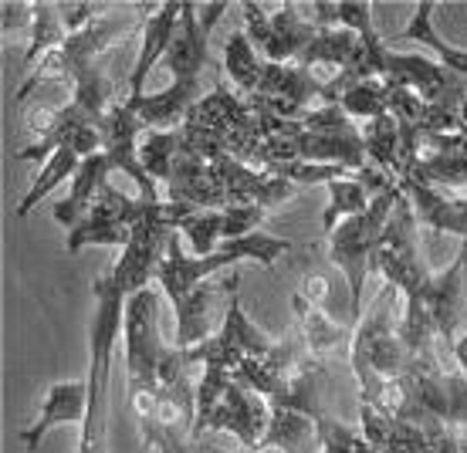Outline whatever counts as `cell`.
I'll list each match as a JSON object with an SVG mask.
<instances>
[{"instance_id": "obj_1", "label": "cell", "mask_w": 467, "mask_h": 453, "mask_svg": "<svg viewBox=\"0 0 467 453\" xmlns=\"http://www.w3.org/2000/svg\"><path fill=\"white\" fill-rule=\"evenodd\" d=\"M227 14V4H211L197 11V4H183L180 27H176L173 47L166 55V68L173 75V85L163 92L142 95L140 102H126L140 116L146 132H173L183 129L190 108L203 98L200 95V75L211 58V27Z\"/></svg>"}, {"instance_id": "obj_2", "label": "cell", "mask_w": 467, "mask_h": 453, "mask_svg": "<svg viewBox=\"0 0 467 453\" xmlns=\"http://www.w3.org/2000/svg\"><path fill=\"white\" fill-rule=\"evenodd\" d=\"M400 312H403V298L397 288L386 284L373 308L352 328L349 365L359 383V403L373 399L386 383L407 376L417 365V355L400 335Z\"/></svg>"}, {"instance_id": "obj_3", "label": "cell", "mask_w": 467, "mask_h": 453, "mask_svg": "<svg viewBox=\"0 0 467 453\" xmlns=\"http://www.w3.org/2000/svg\"><path fill=\"white\" fill-rule=\"evenodd\" d=\"M292 241L288 237H275V233H247L241 241H227L221 244L213 254L207 257H197V254H187V247H183V237L180 231L170 237V244H166V254H163V264H160V288L170 302H180L183 294H190L193 288H200L203 281H213L221 271L234 268V264H241V261H257V264H265V268H275V261L285 254H292Z\"/></svg>"}, {"instance_id": "obj_4", "label": "cell", "mask_w": 467, "mask_h": 453, "mask_svg": "<svg viewBox=\"0 0 467 453\" xmlns=\"http://www.w3.org/2000/svg\"><path fill=\"white\" fill-rule=\"evenodd\" d=\"M403 190H386L379 197H373L369 210L352 217V221L339 223L336 231L326 237L328 261L342 271V278L349 284V325L356 328L362 318V288H366V274H373V254L379 247L383 227L389 221V213L397 207V200Z\"/></svg>"}, {"instance_id": "obj_5", "label": "cell", "mask_w": 467, "mask_h": 453, "mask_svg": "<svg viewBox=\"0 0 467 453\" xmlns=\"http://www.w3.org/2000/svg\"><path fill=\"white\" fill-rule=\"evenodd\" d=\"M373 271L383 274L389 288L400 291L403 302H417L431 281V268L420 257V237H417V213L407 193H400L397 207L383 227L379 247L373 254Z\"/></svg>"}, {"instance_id": "obj_6", "label": "cell", "mask_w": 467, "mask_h": 453, "mask_svg": "<svg viewBox=\"0 0 467 453\" xmlns=\"http://www.w3.org/2000/svg\"><path fill=\"white\" fill-rule=\"evenodd\" d=\"M170 349L160 335V291L142 288L126 302L122 318V355H126V383L129 396L142 389H156L160 359Z\"/></svg>"}, {"instance_id": "obj_7", "label": "cell", "mask_w": 467, "mask_h": 453, "mask_svg": "<svg viewBox=\"0 0 467 453\" xmlns=\"http://www.w3.org/2000/svg\"><path fill=\"white\" fill-rule=\"evenodd\" d=\"M326 98V82H318L312 71L298 65H271L265 61V75L254 95L244 102L254 116H278V118H305L308 105Z\"/></svg>"}, {"instance_id": "obj_8", "label": "cell", "mask_w": 467, "mask_h": 453, "mask_svg": "<svg viewBox=\"0 0 467 453\" xmlns=\"http://www.w3.org/2000/svg\"><path fill=\"white\" fill-rule=\"evenodd\" d=\"M142 213V197H126L106 183V190L99 193L95 207L85 213V221L78 227H71L65 237V251L78 254L82 247H126L132 241V227Z\"/></svg>"}, {"instance_id": "obj_9", "label": "cell", "mask_w": 467, "mask_h": 453, "mask_svg": "<svg viewBox=\"0 0 467 453\" xmlns=\"http://www.w3.org/2000/svg\"><path fill=\"white\" fill-rule=\"evenodd\" d=\"M142 136H146V129H142L140 116L126 105V98L116 102L106 112V122H102V152H106V160H109V170H112V173H116V170L126 173L129 180L136 183L142 200H166L163 186L146 173V166H142V160H140Z\"/></svg>"}, {"instance_id": "obj_10", "label": "cell", "mask_w": 467, "mask_h": 453, "mask_svg": "<svg viewBox=\"0 0 467 453\" xmlns=\"http://www.w3.org/2000/svg\"><path fill=\"white\" fill-rule=\"evenodd\" d=\"M268 423H271V407L268 399H261L257 393L244 389L241 383L227 386V393L221 396V403L211 409V417L200 423L193 437H217V433H231L237 437L241 443V450H254L257 443L265 440V433H268Z\"/></svg>"}, {"instance_id": "obj_11", "label": "cell", "mask_w": 467, "mask_h": 453, "mask_svg": "<svg viewBox=\"0 0 467 453\" xmlns=\"http://www.w3.org/2000/svg\"><path fill=\"white\" fill-rule=\"evenodd\" d=\"M85 417H88V383L85 379L51 383L45 389L41 407H37L35 423L21 430L24 450L35 453L47 433L58 430V427H85Z\"/></svg>"}, {"instance_id": "obj_12", "label": "cell", "mask_w": 467, "mask_h": 453, "mask_svg": "<svg viewBox=\"0 0 467 453\" xmlns=\"http://www.w3.org/2000/svg\"><path fill=\"white\" fill-rule=\"evenodd\" d=\"M180 14H183V4H156L150 7V17L142 24V45H140V55L132 61V71H129V92H126V102H140L142 95V85L150 78V71L156 68V61L170 55V47H173V37H176V27H180Z\"/></svg>"}, {"instance_id": "obj_13", "label": "cell", "mask_w": 467, "mask_h": 453, "mask_svg": "<svg viewBox=\"0 0 467 453\" xmlns=\"http://www.w3.org/2000/svg\"><path fill=\"white\" fill-rule=\"evenodd\" d=\"M234 284H241L237 274H231L227 281H203L200 288H193L190 294H183V298L173 304L176 349H193V345L217 335V328H213V308L221 302V294H231Z\"/></svg>"}, {"instance_id": "obj_14", "label": "cell", "mask_w": 467, "mask_h": 453, "mask_svg": "<svg viewBox=\"0 0 467 453\" xmlns=\"http://www.w3.org/2000/svg\"><path fill=\"white\" fill-rule=\"evenodd\" d=\"M400 190L413 203L417 221H423L433 231L457 233L461 241H467V193H447V190L427 186L420 180H403Z\"/></svg>"}, {"instance_id": "obj_15", "label": "cell", "mask_w": 467, "mask_h": 453, "mask_svg": "<svg viewBox=\"0 0 467 453\" xmlns=\"http://www.w3.org/2000/svg\"><path fill=\"white\" fill-rule=\"evenodd\" d=\"M295 318H298V332H302L305 352L316 362H328L339 352H349L352 345V325H339L336 318H328L322 304L308 302L302 294L292 298Z\"/></svg>"}, {"instance_id": "obj_16", "label": "cell", "mask_w": 467, "mask_h": 453, "mask_svg": "<svg viewBox=\"0 0 467 453\" xmlns=\"http://www.w3.org/2000/svg\"><path fill=\"white\" fill-rule=\"evenodd\" d=\"M316 35L318 27L308 21L302 4H285L281 11H271V31L265 47H261V55L271 65H295L298 55L312 45Z\"/></svg>"}, {"instance_id": "obj_17", "label": "cell", "mask_w": 467, "mask_h": 453, "mask_svg": "<svg viewBox=\"0 0 467 453\" xmlns=\"http://www.w3.org/2000/svg\"><path fill=\"white\" fill-rule=\"evenodd\" d=\"M109 173H112V170H109L106 152H95V156L82 160V166H78V173H75V180H71L65 200L55 203V221H58L61 227H68V231L71 227H78V223L85 221V213L95 207L99 193L106 190Z\"/></svg>"}, {"instance_id": "obj_18", "label": "cell", "mask_w": 467, "mask_h": 453, "mask_svg": "<svg viewBox=\"0 0 467 453\" xmlns=\"http://www.w3.org/2000/svg\"><path fill=\"white\" fill-rule=\"evenodd\" d=\"M433 14H437V4H433V0H420L413 17L403 24V31H397L393 37H386V45L393 47V45H403V41H420V45H427L433 55L441 58V65H444L447 71L467 78V51L451 45V41L433 27Z\"/></svg>"}, {"instance_id": "obj_19", "label": "cell", "mask_w": 467, "mask_h": 453, "mask_svg": "<svg viewBox=\"0 0 467 453\" xmlns=\"http://www.w3.org/2000/svg\"><path fill=\"white\" fill-rule=\"evenodd\" d=\"M359 61H362L359 35L339 24V27H318V35L312 37V45L298 55L295 65L305 71H312L316 65H332L336 75H339V71L359 68Z\"/></svg>"}, {"instance_id": "obj_20", "label": "cell", "mask_w": 467, "mask_h": 453, "mask_svg": "<svg viewBox=\"0 0 467 453\" xmlns=\"http://www.w3.org/2000/svg\"><path fill=\"white\" fill-rule=\"evenodd\" d=\"M261 443H275L285 453H318V423L298 409L271 407L268 433Z\"/></svg>"}, {"instance_id": "obj_21", "label": "cell", "mask_w": 467, "mask_h": 453, "mask_svg": "<svg viewBox=\"0 0 467 453\" xmlns=\"http://www.w3.org/2000/svg\"><path fill=\"white\" fill-rule=\"evenodd\" d=\"M326 193H328V203H326V213H322V233H326V237L336 231L339 223L366 213L369 203H373V193H369V186L359 180V173L332 180V183L326 186Z\"/></svg>"}, {"instance_id": "obj_22", "label": "cell", "mask_w": 467, "mask_h": 453, "mask_svg": "<svg viewBox=\"0 0 467 453\" xmlns=\"http://www.w3.org/2000/svg\"><path fill=\"white\" fill-rule=\"evenodd\" d=\"M362 149H366V163H373L386 176L400 180V170H403V163H400V126L389 112L373 118V122H362Z\"/></svg>"}, {"instance_id": "obj_23", "label": "cell", "mask_w": 467, "mask_h": 453, "mask_svg": "<svg viewBox=\"0 0 467 453\" xmlns=\"http://www.w3.org/2000/svg\"><path fill=\"white\" fill-rule=\"evenodd\" d=\"M223 71L231 85L237 88V95H254L257 85H261V75H265V58L257 55V47L251 45V37L244 31H234L223 45Z\"/></svg>"}, {"instance_id": "obj_24", "label": "cell", "mask_w": 467, "mask_h": 453, "mask_svg": "<svg viewBox=\"0 0 467 453\" xmlns=\"http://www.w3.org/2000/svg\"><path fill=\"white\" fill-rule=\"evenodd\" d=\"M78 166H82V160L75 156V152L68 149V146H61L58 152H51L45 163H41V170H37V176H35V183H31V190L21 197V203H17V221H24L31 210L41 203V200L51 193V190H58L65 180H75V173H78Z\"/></svg>"}, {"instance_id": "obj_25", "label": "cell", "mask_w": 467, "mask_h": 453, "mask_svg": "<svg viewBox=\"0 0 467 453\" xmlns=\"http://www.w3.org/2000/svg\"><path fill=\"white\" fill-rule=\"evenodd\" d=\"M37 17H35V31H31V41H27V55H24V68L27 75L41 65L45 55H51L55 47L65 45L68 37V24H65V14H61L58 4H35Z\"/></svg>"}, {"instance_id": "obj_26", "label": "cell", "mask_w": 467, "mask_h": 453, "mask_svg": "<svg viewBox=\"0 0 467 453\" xmlns=\"http://www.w3.org/2000/svg\"><path fill=\"white\" fill-rule=\"evenodd\" d=\"M332 105H339L352 122H373L389 112V92L379 78H362V82L346 85Z\"/></svg>"}, {"instance_id": "obj_27", "label": "cell", "mask_w": 467, "mask_h": 453, "mask_svg": "<svg viewBox=\"0 0 467 453\" xmlns=\"http://www.w3.org/2000/svg\"><path fill=\"white\" fill-rule=\"evenodd\" d=\"M180 152H183V132H180V129H173V132H146V136H142L140 160H142V166H146V173L160 186H166Z\"/></svg>"}, {"instance_id": "obj_28", "label": "cell", "mask_w": 467, "mask_h": 453, "mask_svg": "<svg viewBox=\"0 0 467 453\" xmlns=\"http://www.w3.org/2000/svg\"><path fill=\"white\" fill-rule=\"evenodd\" d=\"M180 237L197 257L213 254L223 244V210H193L187 221L180 223Z\"/></svg>"}, {"instance_id": "obj_29", "label": "cell", "mask_w": 467, "mask_h": 453, "mask_svg": "<svg viewBox=\"0 0 467 453\" xmlns=\"http://www.w3.org/2000/svg\"><path fill=\"white\" fill-rule=\"evenodd\" d=\"M316 423H318V453H373V447L366 443V437L359 430L346 427L332 413H322Z\"/></svg>"}, {"instance_id": "obj_30", "label": "cell", "mask_w": 467, "mask_h": 453, "mask_svg": "<svg viewBox=\"0 0 467 453\" xmlns=\"http://www.w3.org/2000/svg\"><path fill=\"white\" fill-rule=\"evenodd\" d=\"M268 210L265 207H227L223 210V244L227 241H241L247 233H257V227L265 223Z\"/></svg>"}, {"instance_id": "obj_31", "label": "cell", "mask_w": 467, "mask_h": 453, "mask_svg": "<svg viewBox=\"0 0 467 453\" xmlns=\"http://www.w3.org/2000/svg\"><path fill=\"white\" fill-rule=\"evenodd\" d=\"M4 35L7 37H17L24 35L31 41V31H35V17H37V7L35 4H4Z\"/></svg>"}, {"instance_id": "obj_32", "label": "cell", "mask_w": 467, "mask_h": 453, "mask_svg": "<svg viewBox=\"0 0 467 453\" xmlns=\"http://www.w3.org/2000/svg\"><path fill=\"white\" fill-rule=\"evenodd\" d=\"M298 294L326 308V304H328V281L322 278V274H308V278L302 281V291H298Z\"/></svg>"}, {"instance_id": "obj_33", "label": "cell", "mask_w": 467, "mask_h": 453, "mask_svg": "<svg viewBox=\"0 0 467 453\" xmlns=\"http://www.w3.org/2000/svg\"><path fill=\"white\" fill-rule=\"evenodd\" d=\"M454 362H457V365H461V372H464V376H467V335L461 338V342H457V345H454Z\"/></svg>"}, {"instance_id": "obj_34", "label": "cell", "mask_w": 467, "mask_h": 453, "mask_svg": "<svg viewBox=\"0 0 467 453\" xmlns=\"http://www.w3.org/2000/svg\"><path fill=\"white\" fill-rule=\"evenodd\" d=\"M203 453H251V450H227V447H221V443H213V437H211V447Z\"/></svg>"}, {"instance_id": "obj_35", "label": "cell", "mask_w": 467, "mask_h": 453, "mask_svg": "<svg viewBox=\"0 0 467 453\" xmlns=\"http://www.w3.org/2000/svg\"><path fill=\"white\" fill-rule=\"evenodd\" d=\"M251 453H285V450H281V447H275V443H257Z\"/></svg>"}, {"instance_id": "obj_36", "label": "cell", "mask_w": 467, "mask_h": 453, "mask_svg": "<svg viewBox=\"0 0 467 453\" xmlns=\"http://www.w3.org/2000/svg\"><path fill=\"white\" fill-rule=\"evenodd\" d=\"M457 116H461V129H464V136H467V95H464V102H461V108H457Z\"/></svg>"}, {"instance_id": "obj_37", "label": "cell", "mask_w": 467, "mask_h": 453, "mask_svg": "<svg viewBox=\"0 0 467 453\" xmlns=\"http://www.w3.org/2000/svg\"><path fill=\"white\" fill-rule=\"evenodd\" d=\"M457 453H467V437H457Z\"/></svg>"}]
</instances>
